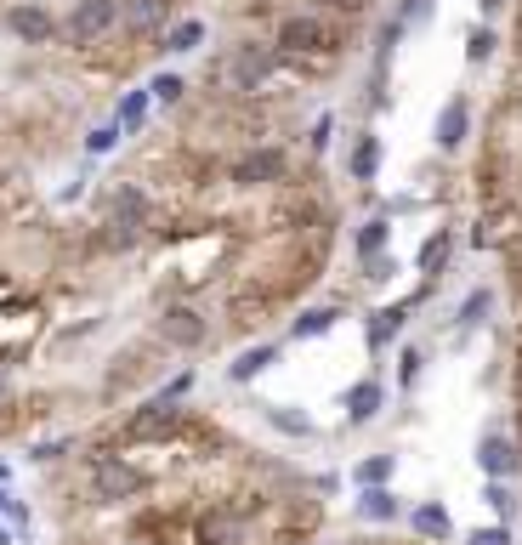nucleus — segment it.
Segmentation results:
<instances>
[{"mask_svg":"<svg viewBox=\"0 0 522 545\" xmlns=\"http://www.w3.org/2000/svg\"><path fill=\"white\" fill-rule=\"evenodd\" d=\"M324 46H330V29H324V18H313V12L284 18L279 35H273V52L279 57H318Z\"/></svg>","mask_w":522,"mask_h":545,"instance_id":"nucleus-5","label":"nucleus"},{"mask_svg":"<svg viewBox=\"0 0 522 545\" xmlns=\"http://www.w3.org/2000/svg\"><path fill=\"white\" fill-rule=\"evenodd\" d=\"M352 545H369V540H352Z\"/></svg>","mask_w":522,"mask_h":545,"instance_id":"nucleus-45","label":"nucleus"},{"mask_svg":"<svg viewBox=\"0 0 522 545\" xmlns=\"http://www.w3.org/2000/svg\"><path fill=\"white\" fill-rule=\"evenodd\" d=\"M517 438H522V398H517Z\"/></svg>","mask_w":522,"mask_h":545,"instance_id":"nucleus-42","label":"nucleus"},{"mask_svg":"<svg viewBox=\"0 0 522 545\" xmlns=\"http://www.w3.org/2000/svg\"><path fill=\"white\" fill-rule=\"evenodd\" d=\"M403 313L409 307H381V313H369V352H386L392 341H398V330H403Z\"/></svg>","mask_w":522,"mask_h":545,"instance_id":"nucleus-19","label":"nucleus"},{"mask_svg":"<svg viewBox=\"0 0 522 545\" xmlns=\"http://www.w3.org/2000/svg\"><path fill=\"white\" fill-rule=\"evenodd\" d=\"M403 18H409V23H426V18H432V0H409V6H403Z\"/></svg>","mask_w":522,"mask_h":545,"instance_id":"nucleus-39","label":"nucleus"},{"mask_svg":"<svg viewBox=\"0 0 522 545\" xmlns=\"http://www.w3.org/2000/svg\"><path fill=\"white\" fill-rule=\"evenodd\" d=\"M137 239H142V228H131V222H103V233H97L103 250H131Z\"/></svg>","mask_w":522,"mask_h":545,"instance_id":"nucleus-29","label":"nucleus"},{"mask_svg":"<svg viewBox=\"0 0 522 545\" xmlns=\"http://www.w3.org/2000/svg\"><path fill=\"white\" fill-rule=\"evenodd\" d=\"M193 545H250V528L233 506H210L193 517Z\"/></svg>","mask_w":522,"mask_h":545,"instance_id":"nucleus-8","label":"nucleus"},{"mask_svg":"<svg viewBox=\"0 0 522 545\" xmlns=\"http://www.w3.org/2000/svg\"><path fill=\"white\" fill-rule=\"evenodd\" d=\"M381 404H386V387L369 375V381H358V387L347 392V421L352 426H364V421H375L381 415Z\"/></svg>","mask_w":522,"mask_h":545,"instance_id":"nucleus-15","label":"nucleus"},{"mask_svg":"<svg viewBox=\"0 0 522 545\" xmlns=\"http://www.w3.org/2000/svg\"><path fill=\"white\" fill-rule=\"evenodd\" d=\"M267 364H279V341H261V347H244L239 358L227 364V381H233V387H250V381H256V375L267 370Z\"/></svg>","mask_w":522,"mask_h":545,"instance_id":"nucleus-13","label":"nucleus"},{"mask_svg":"<svg viewBox=\"0 0 522 545\" xmlns=\"http://www.w3.org/2000/svg\"><path fill=\"white\" fill-rule=\"evenodd\" d=\"M86 489L97 506H131L142 489H148V472L142 466H131L125 455H108V449H97V455H86Z\"/></svg>","mask_w":522,"mask_h":545,"instance_id":"nucleus-1","label":"nucleus"},{"mask_svg":"<svg viewBox=\"0 0 522 545\" xmlns=\"http://www.w3.org/2000/svg\"><path fill=\"white\" fill-rule=\"evenodd\" d=\"M171 18V0H120V23L131 35H159Z\"/></svg>","mask_w":522,"mask_h":545,"instance_id":"nucleus-12","label":"nucleus"},{"mask_svg":"<svg viewBox=\"0 0 522 545\" xmlns=\"http://www.w3.org/2000/svg\"><path fill=\"white\" fill-rule=\"evenodd\" d=\"M381 137H375V131H364V137H358V148H352V182H375V171H381Z\"/></svg>","mask_w":522,"mask_h":545,"instance_id":"nucleus-20","label":"nucleus"},{"mask_svg":"<svg viewBox=\"0 0 522 545\" xmlns=\"http://www.w3.org/2000/svg\"><path fill=\"white\" fill-rule=\"evenodd\" d=\"M392 466H398L392 455H364L358 466H352V477H358V489H381L386 477H392Z\"/></svg>","mask_w":522,"mask_h":545,"instance_id":"nucleus-26","label":"nucleus"},{"mask_svg":"<svg viewBox=\"0 0 522 545\" xmlns=\"http://www.w3.org/2000/svg\"><path fill=\"white\" fill-rule=\"evenodd\" d=\"M466 57H471V63H488V57H494V29H471Z\"/></svg>","mask_w":522,"mask_h":545,"instance_id":"nucleus-34","label":"nucleus"},{"mask_svg":"<svg viewBox=\"0 0 522 545\" xmlns=\"http://www.w3.org/2000/svg\"><path fill=\"white\" fill-rule=\"evenodd\" d=\"M466 545H511V528L505 523H488V528H471Z\"/></svg>","mask_w":522,"mask_h":545,"instance_id":"nucleus-35","label":"nucleus"},{"mask_svg":"<svg viewBox=\"0 0 522 545\" xmlns=\"http://www.w3.org/2000/svg\"><path fill=\"white\" fill-rule=\"evenodd\" d=\"M148 114H154V97H148V86H142V91H125V103H120V131H142V125H148Z\"/></svg>","mask_w":522,"mask_h":545,"instance_id":"nucleus-25","label":"nucleus"},{"mask_svg":"<svg viewBox=\"0 0 522 545\" xmlns=\"http://www.w3.org/2000/svg\"><path fill=\"white\" fill-rule=\"evenodd\" d=\"M517 398H522V364H517Z\"/></svg>","mask_w":522,"mask_h":545,"instance_id":"nucleus-43","label":"nucleus"},{"mask_svg":"<svg viewBox=\"0 0 522 545\" xmlns=\"http://www.w3.org/2000/svg\"><path fill=\"white\" fill-rule=\"evenodd\" d=\"M199 46H205V23H199V18L171 23V29L159 35V52H171V57H188V52H199Z\"/></svg>","mask_w":522,"mask_h":545,"instance_id":"nucleus-17","label":"nucleus"},{"mask_svg":"<svg viewBox=\"0 0 522 545\" xmlns=\"http://www.w3.org/2000/svg\"><path fill=\"white\" fill-rule=\"evenodd\" d=\"M392 273H398V262H392V256H375V262H364V279H392Z\"/></svg>","mask_w":522,"mask_h":545,"instance_id":"nucleus-38","label":"nucleus"},{"mask_svg":"<svg viewBox=\"0 0 522 545\" xmlns=\"http://www.w3.org/2000/svg\"><path fill=\"white\" fill-rule=\"evenodd\" d=\"M0 545H12V534H6V528H0Z\"/></svg>","mask_w":522,"mask_h":545,"instance_id":"nucleus-44","label":"nucleus"},{"mask_svg":"<svg viewBox=\"0 0 522 545\" xmlns=\"http://www.w3.org/2000/svg\"><path fill=\"white\" fill-rule=\"evenodd\" d=\"M335 307H307V313L296 318V324H290V335H296V341H313V335H330L335 330Z\"/></svg>","mask_w":522,"mask_h":545,"instance_id":"nucleus-24","label":"nucleus"},{"mask_svg":"<svg viewBox=\"0 0 522 545\" xmlns=\"http://www.w3.org/2000/svg\"><path fill=\"white\" fill-rule=\"evenodd\" d=\"M0 517H18V523H23V506H18V500H12L6 489H0Z\"/></svg>","mask_w":522,"mask_h":545,"instance_id":"nucleus-40","label":"nucleus"},{"mask_svg":"<svg viewBox=\"0 0 522 545\" xmlns=\"http://www.w3.org/2000/svg\"><path fill=\"white\" fill-rule=\"evenodd\" d=\"M267 307H273V296H233L227 301V324H233V330H256Z\"/></svg>","mask_w":522,"mask_h":545,"instance_id":"nucleus-22","label":"nucleus"},{"mask_svg":"<svg viewBox=\"0 0 522 545\" xmlns=\"http://www.w3.org/2000/svg\"><path fill=\"white\" fill-rule=\"evenodd\" d=\"M398 494H392V489H386V483H381V489H364V494H358V517H364V523H398Z\"/></svg>","mask_w":522,"mask_h":545,"instance_id":"nucleus-18","label":"nucleus"},{"mask_svg":"<svg viewBox=\"0 0 522 545\" xmlns=\"http://www.w3.org/2000/svg\"><path fill=\"white\" fill-rule=\"evenodd\" d=\"M471 137V108L466 97H449V103L437 108V120H432V142L443 148V154H460V142Z\"/></svg>","mask_w":522,"mask_h":545,"instance_id":"nucleus-11","label":"nucleus"},{"mask_svg":"<svg viewBox=\"0 0 522 545\" xmlns=\"http://www.w3.org/2000/svg\"><path fill=\"white\" fill-rule=\"evenodd\" d=\"M284 171H290L284 148H244V154L227 165V182H233V188H273Z\"/></svg>","mask_w":522,"mask_h":545,"instance_id":"nucleus-4","label":"nucleus"},{"mask_svg":"<svg viewBox=\"0 0 522 545\" xmlns=\"http://www.w3.org/2000/svg\"><path fill=\"white\" fill-rule=\"evenodd\" d=\"M188 426H193L188 409L165 404V398H148V404H137L131 415H125L120 438H125V443H171V438H182Z\"/></svg>","mask_w":522,"mask_h":545,"instance_id":"nucleus-2","label":"nucleus"},{"mask_svg":"<svg viewBox=\"0 0 522 545\" xmlns=\"http://www.w3.org/2000/svg\"><path fill=\"white\" fill-rule=\"evenodd\" d=\"M120 23V0H74L69 18H63V40L69 46H97L103 35H114Z\"/></svg>","mask_w":522,"mask_h":545,"instance_id":"nucleus-3","label":"nucleus"},{"mask_svg":"<svg viewBox=\"0 0 522 545\" xmlns=\"http://www.w3.org/2000/svg\"><path fill=\"white\" fill-rule=\"evenodd\" d=\"M148 216H154V205H148V194H142V188H114V194H108V222L148 228Z\"/></svg>","mask_w":522,"mask_h":545,"instance_id":"nucleus-14","label":"nucleus"},{"mask_svg":"<svg viewBox=\"0 0 522 545\" xmlns=\"http://www.w3.org/2000/svg\"><path fill=\"white\" fill-rule=\"evenodd\" d=\"M330 137H335V114H318L313 131H307V142H313L318 154H324V148H330Z\"/></svg>","mask_w":522,"mask_h":545,"instance_id":"nucleus-37","label":"nucleus"},{"mask_svg":"<svg viewBox=\"0 0 522 545\" xmlns=\"http://www.w3.org/2000/svg\"><path fill=\"white\" fill-rule=\"evenodd\" d=\"M125 545H165V540H159V534H131Z\"/></svg>","mask_w":522,"mask_h":545,"instance_id":"nucleus-41","label":"nucleus"},{"mask_svg":"<svg viewBox=\"0 0 522 545\" xmlns=\"http://www.w3.org/2000/svg\"><path fill=\"white\" fill-rule=\"evenodd\" d=\"M386 239H392V228H386V216H375V222H364V228H358V256H364V262H375V256H386Z\"/></svg>","mask_w":522,"mask_h":545,"instance_id":"nucleus-27","label":"nucleus"},{"mask_svg":"<svg viewBox=\"0 0 522 545\" xmlns=\"http://www.w3.org/2000/svg\"><path fill=\"white\" fill-rule=\"evenodd\" d=\"M420 364H426V352H420V347H409V352H403V370H398L403 392H415V381H420Z\"/></svg>","mask_w":522,"mask_h":545,"instance_id":"nucleus-36","label":"nucleus"},{"mask_svg":"<svg viewBox=\"0 0 522 545\" xmlns=\"http://www.w3.org/2000/svg\"><path fill=\"white\" fill-rule=\"evenodd\" d=\"M6 35L23 40V46H52V40L63 35V23H57L40 0H18V6L6 12Z\"/></svg>","mask_w":522,"mask_h":545,"instance_id":"nucleus-6","label":"nucleus"},{"mask_svg":"<svg viewBox=\"0 0 522 545\" xmlns=\"http://www.w3.org/2000/svg\"><path fill=\"white\" fill-rule=\"evenodd\" d=\"M120 137H125V131H120V120H114V125H97V131L86 137V154H91V159L114 154V148H120Z\"/></svg>","mask_w":522,"mask_h":545,"instance_id":"nucleus-31","label":"nucleus"},{"mask_svg":"<svg viewBox=\"0 0 522 545\" xmlns=\"http://www.w3.org/2000/svg\"><path fill=\"white\" fill-rule=\"evenodd\" d=\"M154 330H159V341H165V347H176V352H193V347H205V341H210V324L199 318V307H182V301L159 313Z\"/></svg>","mask_w":522,"mask_h":545,"instance_id":"nucleus-7","label":"nucleus"},{"mask_svg":"<svg viewBox=\"0 0 522 545\" xmlns=\"http://www.w3.org/2000/svg\"><path fill=\"white\" fill-rule=\"evenodd\" d=\"M488 307H494V296H488V290H471V296H466V307H460V330H477Z\"/></svg>","mask_w":522,"mask_h":545,"instance_id":"nucleus-32","label":"nucleus"},{"mask_svg":"<svg viewBox=\"0 0 522 545\" xmlns=\"http://www.w3.org/2000/svg\"><path fill=\"white\" fill-rule=\"evenodd\" d=\"M449 250H454V233H443V228H437L432 239H426V245H420L415 267H420V273H426V279H437V273H443V267H449Z\"/></svg>","mask_w":522,"mask_h":545,"instance_id":"nucleus-21","label":"nucleus"},{"mask_svg":"<svg viewBox=\"0 0 522 545\" xmlns=\"http://www.w3.org/2000/svg\"><path fill=\"white\" fill-rule=\"evenodd\" d=\"M483 500H488V511H494V517L511 528V517H517V489H511V477H488Z\"/></svg>","mask_w":522,"mask_h":545,"instance_id":"nucleus-23","label":"nucleus"},{"mask_svg":"<svg viewBox=\"0 0 522 545\" xmlns=\"http://www.w3.org/2000/svg\"><path fill=\"white\" fill-rule=\"evenodd\" d=\"M193 387H199V375H193V370H176L171 381L159 387V398H165V404H182V398H193Z\"/></svg>","mask_w":522,"mask_h":545,"instance_id":"nucleus-33","label":"nucleus"},{"mask_svg":"<svg viewBox=\"0 0 522 545\" xmlns=\"http://www.w3.org/2000/svg\"><path fill=\"white\" fill-rule=\"evenodd\" d=\"M148 97H154V103H182V97H188V80H182V74H154V80H148Z\"/></svg>","mask_w":522,"mask_h":545,"instance_id":"nucleus-28","label":"nucleus"},{"mask_svg":"<svg viewBox=\"0 0 522 545\" xmlns=\"http://www.w3.org/2000/svg\"><path fill=\"white\" fill-rule=\"evenodd\" d=\"M267 421L279 426V432H290V438H313V421H307V415H296V409H267Z\"/></svg>","mask_w":522,"mask_h":545,"instance_id":"nucleus-30","label":"nucleus"},{"mask_svg":"<svg viewBox=\"0 0 522 545\" xmlns=\"http://www.w3.org/2000/svg\"><path fill=\"white\" fill-rule=\"evenodd\" d=\"M477 466H483V477H517L522 466V443L505 438L500 426H488L483 438H477Z\"/></svg>","mask_w":522,"mask_h":545,"instance_id":"nucleus-9","label":"nucleus"},{"mask_svg":"<svg viewBox=\"0 0 522 545\" xmlns=\"http://www.w3.org/2000/svg\"><path fill=\"white\" fill-rule=\"evenodd\" d=\"M409 528H415V534H420V540H426V545H443V540H449V534H454L449 511L437 506V500H426V506H415V511H409Z\"/></svg>","mask_w":522,"mask_h":545,"instance_id":"nucleus-16","label":"nucleus"},{"mask_svg":"<svg viewBox=\"0 0 522 545\" xmlns=\"http://www.w3.org/2000/svg\"><path fill=\"white\" fill-rule=\"evenodd\" d=\"M273 69H279V52L273 46H239L233 63H227V80H233V91H256Z\"/></svg>","mask_w":522,"mask_h":545,"instance_id":"nucleus-10","label":"nucleus"}]
</instances>
